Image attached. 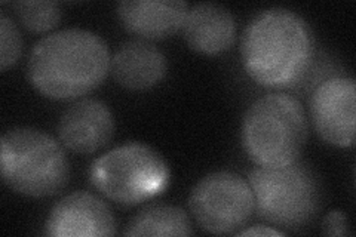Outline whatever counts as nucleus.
<instances>
[{"instance_id":"nucleus-17","label":"nucleus","mask_w":356,"mask_h":237,"mask_svg":"<svg viewBox=\"0 0 356 237\" xmlns=\"http://www.w3.org/2000/svg\"><path fill=\"white\" fill-rule=\"evenodd\" d=\"M322 233L327 236H350V225L348 215L341 211H332L322 222Z\"/></svg>"},{"instance_id":"nucleus-8","label":"nucleus","mask_w":356,"mask_h":237,"mask_svg":"<svg viewBox=\"0 0 356 237\" xmlns=\"http://www.w3.org/2000/svg\"><path fill=\"white\" fill-rule=\"evenodd\" d=\"M356 83L352 77H331L322 82L310 99L315 131L325 142L348 149L355 142Z\"/></svg>"},{"instance_id":"nucleus-18","label":"nucleus","mask_w":356,"mask_h":237,"mask_svg":"<svg viewBox=\"0 0 356 237\" xmlns=\"http://www.w3.org/2000/svg\"><path fill=\"white\" fill-rule=\"evenodd\" d=\"M236 234L238 236H284L282 231L269 227V225H252L250 229L239 230Z\"/></svg>"},{"instance_id":"nucleus-16","label":"nucleus","mask_w":356,"mask_h":237,"mask_svg":"<svg viewBox=\"0 0 356 237\" xmlns=\"http://www.w3.org/2000/svg\"><path fill=\"white\" fill-rule=\"evenodd\" d=\"M22 54V38L14 22L5 13H0V69L6 72Z\"/></svg>"},{"instance_id":"nucleus-12","label":"nucleus","mask_w":356,"mask_h":237,"mask_svg":"<svg viewBox=\"0 0 356 237\" xmlns=\"http://www.w3.org/2000/svg\"><path fill=\"white\" fill-rule=\"evenodd\" d=\"M184 39L193 51L218 55L236 40V21L230 10L218 3H199L188 9L183 24Z\"/></svg>"},{"instance_id":"nucleus-5","label":"nucleus","mask_w":356,"mask_h":237,"mask_svg":"<svg viewBox=\"0 0 356 237\" xmlns=\"http://www.w3.org/2000/svg\"><path fill=\"white\" fill-rule=\"evenodd\" d=\"M89 181L119 206H137L159 196L170 186V166L143 142H127L94 161Z\"/></svg>"},{"instance_id":"nucleus-6","label":"nucleus","mask_w":356,"mask_h":237,"mask_svg":"<svg viewBox=\"0 0 356 237\" xmlns=\"http://www.w3.org/2000/svg\"><path fill=\"white\" fill-rule=\"evenodd\" d=\"M250 186L259 217L288 230L314 221L322 208L319 179L303 163L277 167L259 166L250 174Z\"/></svg>"},{"instance_id":"nucleus-3","label":"nucleus","mask_w":356,"mask_h":237,"mask_svg":"<svg viewBox=\"0 0 356 237\" xmlns=\"http://www.w3.org/2000/svg\"><path fill=\"white\" fill-rule=\"evenodd\" d=\"M241 138L245 153L255 165H291L298 161L306 145V111L291 95H264L255 99L245 113Z\"/></svg>"},{"instance_id":"nucleus-1","label":"nucleus","mask_w":356,"mask_h":237,"mask_svg":"<svg viewBox=\"0 0 356 237\" xmlns=\"http://www.w3.org/2000/svg\"><path fill=\"white\" fill-rule=\"evenodd\" d=\"M245 72L261 86L285 89L307 74L315 55V38L307 21L285 8L255 15L241 40Z\"/></svg>"},{"instance_id":"nucleus-2","label":"nucleus","mask_w":356,"mask_h":237,"mask_svg":"<svg viewBox=\"0 0 356 237\" xmlns=\"http://www.w3.org/2000/svg\"><path fill=\"white\" fill-rule=\"evenodd\" d=\"M110 64V49L97 33L65 28L35 44L29 56L27 76L42 95L74 99L102 85Z\"/></svg>"},{"instance_id":"nucleus-15","label":"nucleus","mask_w":356,"mask_h":237,"mask_svg":"<svg viewBox=\"0 0 356 237\" xmlns=\"http://www.w3.org/2000/svg\"><path fill=\"white\" fill-rule=\"evenodd\" d=\"M13 8L21 24L33 33H47L63 18V9L57 2H17Z\"/></svg>"},{"instance_id":"nucleus-7","label":"nucleus","mask_w":356,"mask_h":237,"mask_svg":"<svg viewBox=\"0 0 356 237\" xmlns=\"http://www.w3.org/2000/svg\"><path fill=\"white\" fill-rule=\"evenodd\" d=\"M188 208L200 227L213 234L238 233L255 211L250 183L226 171L200 179L188 197Z\"/></svg>"},{"instance_id":"nucleus-14","label":"nucleus","mask_w":356,"mask_h":237,"mask_svg":"<svg viewBox=\"0 0 356 237\" xmlns=\"http://www.w3.org/2000/svg\"><path fill=\"white\" fill-rule=\"evenodd\" d=\"M125 236H191L193 227L187 213L174 205H149L131 218Z\"/></svg>"},{"instance_id":"nucleus-4","label":"nucleus","mask_w":356,"mask_h":237,"mask_svg":"<svg viewBox=\"0 0 356 237\" xmlns=\"http://www.w3.org/2000/svg\"><path fill=\"white\" fill-rule=\"evenodd\" d=\"M0 171L3 183L27 197H51L69 183L70 165L63 147L35 128H14L3 133Z\"/></svg>"},{"instance_id":"nucleus-13","label":"nucleus","mask_w":356,"mask_h":237,"mask_svg":"<svg viewBox=\"0 0 356 237\" xmlns=\"http://www.w3.org/2000/svg\"><path fill=\"white\" fill-rule=\"evenodd\" d=\"M110 72L120 86L131 91H146L162 82L168 73V60L150 42L131 40L113 55Z\"/></svg>"},{"instance_id":"nucleus-10","label":"nucleus","mask_w":356,"mask_h":237,"mask_svg":"<svg viewBox=\"0 0 356 237\" xmlns=\"http://www.w3.org/2000/svg\"><path fill=\"white\" fill-rule=\"evenodd\" d=\"M57 132L65 149L91 154L110 144L115 133V117L103 101L83 98L65 108Z\"/></svg>"},{"instance_id":"nucleus-9","label":"nucleus","mask_w":356,"mask_h":237,"mask_svg":"<svg viewBox=\"0 0 356 237\" xmlns=\"http://www.w3.org/2000/svg\"><path fill=\"white\" fill-rule=\"evenodd\" d=\"M52 237L115 236L116 220L107 203L88 191H74L54 205L44 222Z\"/></svg>"},{"instance_id":"nucleus-11","label":"nucleus","mask_w":356,"mask_h":237,"mask_svg":"<svg viewBox=\"0 0 356 237\" xmlns=\"http://www.w3.org/2000/svg\"><path fill=\"white\" fill-rule=\"evenodd\" d=\"M116 13L132 35L162 40L183 28L188 5L181 0H124L118 3Z\"/></svg>"}]
</instances>
